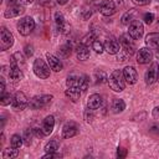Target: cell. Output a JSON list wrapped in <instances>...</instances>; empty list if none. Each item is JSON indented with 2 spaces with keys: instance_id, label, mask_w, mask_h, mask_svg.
Returning a JSON list of instances; mask_svg holds the SVG:
<instances>
[{
  "instance_id": "4dcf8cb0",
  "label": "cell",
  "mask_w": 159,
  "mask_h": 159,
  "mask_svg": "<svg viewBox=\"0 0 159 159\" xmlns=\"http://www.w3.org/2000/svg\"><path fill=\"white\" fill-rule=\"evenodd\" d=\"M89 86V78L87 75H81V78H80V86L78 88L82 91V92H86L87 88Z\"/></svg>"
},
{
  "instance_id": "d4e9b609",
  "label": "cell",
  "mask_w": 159,
  "mask_h": 159,
  "mask_svg": "<svg viewBox=\"0 0 159 159\" xmlns=\"http://www.w3.org/2000/svg\"><path fill=\"white\" fill-rule=\"evenodd\" d=\"M125 109V103L120 98H114L112 102V111L113 113H122Z\"/></svg>"
},
{
  "instance_id": "e0dca14e",
  "label": "cell",
  "mask_w": 159,
  "mask_h": 159,
  "mask_svg": "<svg viewBox=\"0 0 159 159\" xmlns=\"http://www.w3.org/2000/svg\"><path fill=\"white\" fill-rule=\"evenodd\" d=\"M77 133H78V128H77V125H76L73 122L66 123V124L63 125V128H62V137L66 138V139L75 137Z\"/></svg>"
},
{
  "instance_id": "7bdbcfd3",
  "label": "cell",
  "mask_w": 159,
  "mask_h": 159,
  "mask_svg": "<svg viewBox=\"0 0 159 159\" xmlns=\"http://www.w3.org/2000/svg\"><path fill=\"white\" fill-rule=\"evenodd\" d=\"M25 52H26V56H27V57L32 56V53H34L32 46H31V45H26V46H25Z\"/></svg>"
},
{
  "instance_id": "60d3db41",
  "label": "cell",
  "mask_w": 159,
  "mask_h": 159,
  "mask_svg": "<svg viewBox=\"0 0 159 159\" xmlns=\"http://www.w3.org/2000/svg\"><path fill=\"white\" fill-rule=\"evenodd\" d=\"M135 5H139V6H144V5H148L152 0H132Z\"/></svg>"
},
{
  "instance_id": "7402d4cb",
  "label": "cell",
  "mask_w": 159,
  "mask_h": 159,
  "mask_svg": "<svg viewBox=\"0 0 159 159\" xmlns=\"http://www.w3.org/2000/svg\"><path fill=\"white\" fill-rule=\"evenodd\" d=\"M76 56H77V58L80 61H86L89 57V48H88V46H86L83 43H80L76 47Z\"/></svg>"
},
{
  "instance_id": "484cf974",
  "label": "cell",
  "mask_w": 159,
  "mask_h": 159,
  "mask_svg": "<svg viewBox=\"0 0 159 159\" xmlns=\"http://www.w3.org/2000/svg\"><path fill=\"white\" fill-rule=\"evenodd\" d=\"M80 78H81V75H76V73H71L67 76V80H66V84L67 87H78L80 86Z\"/></svg>"
},
{
  "instance_id": "f1b7e54d",
  "label": "cell",
  "mask_w": 159,
  "mask_h": 159,
  "mask_svg": "<svg viewBox=\"0 0 159 159\" xmlns=\"http://www.w3.org/2000/svg\"><path fill=\"white\" fill-rule=\"evenodd\" d=\"M22 143H24L22 137H20L19 134H14V135L11 137V139H10V145H11L12 148H16V149H19V148L22 145Z\"/></svg>"
},
{
  "instance_id": "7dc6e473",
  "label": "cell",
  "mask_w": 159,
  "mask_h": 159,
  "mask_svg": "<svg viewBox=\"0 0 159 159\" xmlns=\"http://www.w3.org/2000/svg\"><path fill=\"white\" fill-rule=\"evenodd\" d=\"M32 1H34V0H24V2H29V4L32 2Z\"/></svg>"
},
{
  "instance_id": "44dd1931",
  "label": "cell",
  "mask_w": 159,
  "mask_h": 159,
  "mask_svg": "<svg viewBox=\"0 0 159 159\" xmlns=\"http://www.w3.org/2000/svg\"><path fill=\"white\" fill-rule=\"evenodd\" d=\"M53 127H55V117H53V116H47V117L43 119L42 127H41L42 130H43V133H45V135L51 134L52 130H53Z\"/></svg>"
},
{
  "instance_id": "ffe728a7",
  "label": "cell",
  "mask_w": 159,
  "mask_h": 159,
  "mask_svg": "<svg viewBox=\"0 0 159 159\" xmlns=\"http://www.w3.org/2000/svg\"><path fill=\"white\" fill-rule=\"evenodd\" d=\"M102 102H103L102 97L98 93H93V94L89 96V98L87 101V108L94 111V109H97V108H99L102 106Z\"/></svg>"
},
{
  "instance_id": "2e32d148",
  "label": "cell",
  "mask_w": 159,
  "mask_h": 159,
  "mask_svg": "<svg viewBox=\"0 0 159 159\" xmlns=\"http://www.w3.org/2000/svg\"><path fill=\"white\" fill-rule=\"evenodd\" d=\"M144 80L147 84H153L158 80V63H152L149 70L145 72Z\"/></svg>"
},
{
  "instance_id": "ba28073f",
  "label": "cell",
  "mask_w": 159,
  "mask_h": 159,
  "mask_svg": "<svg viewBox=\"0 0 159 159\" xmlns=\"http://www.w3.org/2000/svg\"><path fill=\"white\" fill-rule=\"evenodd\" d=\"M11 106H12V108H14L15 111H22V109H25V107L29 106V102H27V98H26L25 93L21 92V91L16 92V93L14 94Z\"/></svg>"
},
{
  "instance_id": "5bb4252c",
  "label": "cell",
  "mask_w": 159,
  "mask_h": 159,
  "mask_svg": "<svg viewBox=\"0 0 159 159\" xmlns=\"http://www.w3.org/2000/svg\"><path fill=\"white\" fill-rule=\"evenodd\" d=\"M9 78L16 83L19 82L21 78H22V71H21V67L19 65H16L15 62L10 61V71H9Z\"/></svg>"
},
{
  "instance_id": "ab89813d",
  "label": "cell",
  "mask_w": 159,
  "mask_h": 159,
  "mask_svg": "<svg viewBox=\"0 0 159 159\" xmlns=\"http://www.w3.org/2000/svg\"><path fill=\"white\" fill-rule=\"evenodd\" d=\"M32 130H34V134H35L36 137H39V138H42V137H45V133H43L42 128H34Z\"/></svg>"
},
{
  "instance_id": "d590c367",
  "label": "cell",
  "mask_w": 159,
  "mask_h": 159,
  "mask_svg": "<svg viewBox=\"0 0 159 159\" xmlns=\"http://www.w3.org/2000/svg\"><path fill=\"white\" fill-rule=\"evenodd\" d=\"M96 40V36H94V34L93 32H89L88 35H86L83 39H82V41H81V43H83V45H86V46H88L89 43L92 45V42Z\"/></svg>"
},
{
  "instance_id": "681fc988",
  "label": "cell",
  "mask_w": 159,
  "mask_h": 159,
  "mask_svg": "<svg viewBox=\"0 0 159 159\" xmlns=\"http://www.w3.org/2000/svg\"><path fill=\"white\" fill-rule=\"evenodd\" d=\"M158 80H159V66H158Z\"/></svg>"
},
{
  "instance_id": "52a82bcc",
  "label": "cell",
  "mask_w": 159,
  "mask_h": 159,
  "mask_svg": "<svg viewBox=\"0 0 159 159\" xmlns=\"http://www.w3.org/2000/svg\"><path fill=\"white\" fill-rule=\"evenodd\" d=\"M119 43H120V50L125 52L129 57L135 52V45L133 42V39L129 35H122L119 37Z\"/></svg>"
},
{
  "instance_id": "5b68a950",
  "label": "cell",
  "mask_w": 159,
  "mask_h": 159,
  "mask_svg": "<svg viewBox=\"0 0 159 159\" xmlns=\"http://www.w3.org/2000/svg\"><path fill=\"white\" fill-rule=\"evenodd\" d=\"M144 34V25L140 20H134L128 25V35L133 39V40H139L142 39Z\"/></svg>"
},
{
  "instance_id": "8fae6325",
  "label": "cell",
  "mask_w": 159,
  "mask_h": 159,
  "mask_svg": "<svg viewBox=\"0 0 159 159\" xmlns=\"http://www.w3.org/2000/svg\"><path fill=\"white\" fill-rule=\"evenodd\" d=\"M55 24H56V27H57L58 32L67 34L70 31V24L66 21V19L63 17V15L61 12H58V11L55 14Z\"/></svg>"
},
{
  "instance_id": "f6af8a7d",
  "label": "cell",
  "mask_w": 159,
  "mask_h": 159,
  "mask_svg": "<svg viewBox=\"0 0 159 159\" xmlns=\"http://www.w3.org/2000/svg\"><path fill=\"white\" fill-rule=\"evenodd\" d=\"M91 15H92V11L89 10V11H87V12H86V14L83 15V19H88V17H89Z\"/></svg>"
},
{
  "instance_id": "f35d334b",
  "label": "cell",
  "mask_w": 159,
  "mask_h": 159,
  "mask_svg": "<svg viewBox=\"0 0 159 159\" xmlns=\"http://www.w3.org/2000/svg\"><path fill=\"white\" fill-rule=\"evenodd\" d=\"M125 155H127V149L119 147V148L117 149V157H118V158H124Z\"/></svg>"
},
{
  "instance_id": "cb8c5ba5",
  "label": "cell",
  "mask_w": 159,
  "mask_h": 159,
  "mask_svg": "<svg viewBox=\"0 0 159 159\" xmlns=\"http://www.w3.org/2000/svg\"><path fill=\"white\" fill-rule=\"evenodd\" d=\"M137 14H138V11H137L135 9H132V10H129V11H127V12L122 16V24H123V25H129L132 21L135 20Z\"/></svg>"
},
{
  "instance_id": "e575fe53",
  "label": "cell",
  "mask_w": 159,
  "mask_h": 159,
  "mask_svg": "<svg viewBox=\"0 0 159 159\" xmlns=\"http://www.w3.org/2000/svg\"><path fill=\"white\" fill-rule=\"evenodd\" d=\"M92 50H94L97 53H102L104 51V45L99 40H94L92 42Z\"/></svg>"
},
{
  "instance_id": "4316f807",
  "label": "cell",
  "mask_w": 159,
  "mask_h": 159,
  "mask_svg": "<svg viewBox=\"0 0 159 159\" xmlns=\"http://www.w3.org/2000/svg\"><path fill=\"white\" fill-rule=\"evenodd\" d=\"M19 155V149H16V148H6V149H4L2 150V154H1V157L4 158V159H12V158H16Z\"/></svg>"
},
{
  "instance_id": "74e56055",
  "label": "cell",
  "mask_w": 159,
  "mask_h": 159,
  "mask_svg": "<svg viewBox=\"0 0 159 159\" xmlns=\"http://www.w3.org/2000/svg\"><path fill=\"white\" fill-rule=\"evenodd\" d=\"M92 111H93V109L87 108V109H86V112H84V120H86L87 123L92 122V119H93V112H92Z\"/></svg>"
},
{
  "instance_id": "ac0fdd59",
  "label": "cell",
  "mask_w": 159,
  "mask_h": 159,
  "mask_svg": "<svg viewBox=\"0 0 159 159\" xmlns=\"http://www.w3.org/2000/svg\"><path fill=\"white\" fill-rule=\"evenodd\" d=\"M104 51L109 55H116L120 51V43L117 40H107L104 42Z\"/></svg>"
},
{
  "instance_id": "f546056e",
  "label": "cell",
  "mask_w": 159,
  "mask_h": 159,
  "mask_svg": "<svg viewBox=\"0 0 159 159\" xmlns=\"http://www.w3.org/2000/svg\"><path fill=\"white\" fill-rule=\"evenodd\" d=\"M71 52H72V48L70 45H63L58 48V55L62 58H67L68 56H71Z\"/></svg>"
},
{
  "instance_id": "b9f144b4",
  "label": "cell",
  "mask_w": 159,
  "mask_h": 159,
  "mask_svg": "<svg viewBox=\"0 0 159 159\" xmlns=\"http://www.w3.org/2000/svg\"><path fill=\"white\" fill-rule=\"evenodd\" d=\"M61 155L60 154H56V152L55 153H46L45 155H42V159H47V158H60Z\"/></svg>"
},
{
  "instance_id": "7a4b0ae2",
  "label": "cell",
  "mask_w": 159,
  "mask_h": 159,
  "mask_svg": "<svg viewBox=\"0 0 159 159\" xmlns=\"http://www.w3.org/2000/svg\"><path fill=\"white\" fill-rule=\"evenodd\" d=\"M35 29V20L31 16H25L17 21V31L22 36L30 35Z\"/></svg>"
},
{
  "instance_id": "8992f818",
  "label": "cell",
  "mask_w": 159,
  "mask_h": 159,
  "mask_svg": "<svg viewBox=\"0 0 159 159\" xmlns=\"http://www.w3.org/2000/svg\"><path fill=\"white\" fill-rule=\"evenodd\" d=\"M12 45H14V36H12V34L6 27L2 26L1 30H0V50L1 51H6Z\"/></svg>"
},
{
  "instance_id": "9a60e30c",
  "label": "cell",
  "mask_w": 159,
  "mask_h": 159,
  "mask_svg": "<svg viewBox=\"0 0 159 159\" xmlns=\"http://www.w3.org/2000/svg\"><path fill=\"white\" fill-rule=\"evenodd\" d=\"M123 76H124V80L128 84H134L138 80V73H137V70L133 67V66H127L124 70H123Z\"/></svg>"
},
{
  "instance_id": "1f68e13d",
  "label": "cell",
  "mask_w": 159,
  "mask_h": 159,
  "mask_svg": "<svg viewBox=\"0 0 159 159\" xmlns=\"http://www.w3.org/2000/svg\"><path fill=\"white\" fill-rule=\"evenodd\" d=\"M32 137H34V130H32V129H25V130H24L22 140H24L25 145H30V144H31Z\"/></svg>"
},
{
  "instance_id": "277c9868",
  "label": "cell",
  "mask_w": 159,
  "mask_h": 159,
  "mask_svg": "<svg viewBox=\"0 0 159 159\" xmlns=\"http://www.w3.org/2000/svg\"><path fill=\"white\" fill-rule=\"evenodd\" d=\"M53 99L52 94H41V96H35L29 101V107L31 109H40L46 107L47 104L51 103V101Z\"/></svg>"
},
{
  "instance_id": "d6986e66",
  "label": "cell",
  "mask_w": 159,
  "mask_h": 159,
  "mask_svg": "<svg viewBox=\"0 0 159 159\" xmlns=\"http://www.w3.org/2000/svg\"><path fill=\"white\" fill-rule=\"evenodd\" d=\"M145 45L149 48L157 50L159 47V32H150L145 37Z\"/></svg>"
},
{
  "instance_id": "836d02e7",
  "label": "cell",
  "mask_w": 159,
  "mask_h": 159,
  "mask_svg": "<svg viewBox=\"0 0 159 159\" xmlns=\"http://www.w3.org/2000/svg\"><path fill=\"white\" fill-rule=\"evenodd\" d=\"M12 96L10 93H1V97H0V103L1 106H7V104H11L12 103Z\"/></svg>"
},
{
  "instance_id": "ee69618b",
  "label": "cell",
  "mask_w": 159,
  "mask_h": 159,
  "mask_svg": "<svg viewBox=\"0 0 159 159\" xmlns=\"http://www.w3.org/2000/svg\"><path fill=\"white\" fill-rule=\"evenodd\" d=\"M0 92H1V93H4V92H5V81H4V78H1V87H0Z\"/></svg>"
},
{
  "instance_id": "6da1fadb",
  "label": "cell",
  "mask_w": 159,
  "mask_h": 159,
  "mask_svg": "<svg viewBox=\"0 0 159 159\" xmlns=\"http://www.w3.org/2000/svg\"><path fill=\"white\" fill-rule=\"evenodd\" d=\"M107 82H108L109 88L113 89L114 92H122L125 87V83H127L124 80V76H123V71H120V70L112 71Z\"/></svg>"
},
{
  "instance_id": "603a6c76",
  "label": "cell",
  "mask_w": 159,
  "mask_h": 159,
  "mask_svg": "<svg viewBox=\"0 0 159 159\" xmlns=\"http://www.w3.org/2000/svg\"><path fill=\"white\" fill-rule=\"evenodd\" d=\"M81 93L82 91L78 88V87H67L65 94L72 101V102H77L80 98H81Z\"/></svg>"
},
{
  "instance_id": "4fadbf2b",
  "label": "cell",
  "mask_w": 159,
  "mask_h": 159,
  "mask_svg": "<svg viewBox=\"0 0 159 159\" xmlns=\"http://www.w3.org/2000/svg\"><path fill=\"white\" fill-rule=\"evenodd\" d=\"M46 58H47V63H48L51 70H53L55 72L62 71L63 65H62V62H61V60L58 57H56L55 55H52L50 52H46Z\"/></svg>"
},
{
  "instance_id": "83f0119b",
  "label": "cell",
  "mask_w": 159,
  "mask_h": 159,
  "mask_svg": "<svg viewBox=\"0 0 159 159\" xmlns=\"http://www.w3.org/2000/svg\"><path fill=\"white\" fill-rule=\"evenodd\" d=\"M58 148H60V143L57 140H50L45 145V152L46 153H55L58 150Z\"/></svg>"
},
{
  "instance_id": "9c48e42d",
  "label": "cell",
  "mask_w": 159,
  "mask_h": 159,
  "mask_svg": "<svg viewBox=\"0 0 159 159\" xmlns=\"http://www.w3.org/2000/svg\"><path fill=\"white\" fill-rule=\"evenodd\" d=\"M152 58H153V52L149 47H142L137 52V62L140 65L149 63L152 61Z\"/></svg>"
},
{
  "instance_id": "30bf717a",
  "label": "cell",
  "mask_w": 159,
  "mask_h": 159,
  "mask_svg": "<svg viewBox=\"0 0 159 159\" xmlns=\"http://www.w3.org/2000/svg\"><path fill=\"white\" fill-rule=\"evenodd\" d=\"M99 12L104 16H111L116 12V4L113 0H102L98 7Z\"/></svg>"
},
{
  "instance_id": "3957f363",
  "label": "cell",
  "mask_w": 159,
  "mask_h": 159,
  "mask_svg": "<svg viewBox=\"0 0 159 159\" xmlns=\"http://www.w3.org/2000/svg\"><path fill=\"white\" fill-rule=\"evenodd\" d=\"M32 70H34V73L39 77V78H48L50 77V66H47V63L42 60V58H36L35 62H34V66H32Z\"/></svg>"
},
{
  "instance_id": "d6a6232c",
  "label": "cell",
  "mask_w": 159,
  "mask_h": 159,
  "mask_svg": "<svg viewBox=\"0 0 159 159\" xmlns=\"http://www.w3.org/2000/svg\"><path fill=\"white\" fill-rule=\"evenodd\" d=\"M94 80H96V83H103V82H106V81L108 80V77H107L106 72L97 70V71L94 72Z\"/></svg>"
},
{
  "instance_id": "c3c4849f",
  "label": "cell",
  "mask_w": 159,
  "mask_h": 159,
  "mask_svg": "<svg viewBox=\"0 0 159 159\" xmlns=\"http://www.w3.org/2000/svg\"><path fill=\"white\" fill-rule=\"evenodd\" d=\"M157 57H159V47L157 48Z\"/></svg>"
},
{
  "instance_id": "8d00e7d4",
  "label": "cell",
  "mask_w": 159,
  "mask_h": 159,
  "mask_svg": "<svg viewBox=\"0 0 159 159\" xmlns=\"http://www.w3.org/2000/svg\"><path fill=\"white\" fill-rule=\"evenodd\" d=\"M143 20L147 25H150L153 21H154V14L153 12H147L143 15Z\"/></svg>"
},
{
  "instance_id": "7c38bea8",
  "label": "cell",
  "mask_w": 159,
  "mask_h": 159,
  "mask_svg": "<svg viewBox=\"0 0 159 159\" xmlns=\"http://www.w3.org/2000/svg\"><path fill=\"white\" fill-rule=\"evenodd\" d=\"M24 11H25L24 5L14 4V5H9V7L4 11V16H5L6 19H11V17L20 16L21 14H24Z\"/></svg>"
},
{
  "instance_id": "bcb514c9",
  "label": "cell",
  "mask_w": 159,
  "mask_h": 159,
  "mask_svg": "<svg viewBox=\"0 0 159 159\" xmlns=\"http://www.w3.org/2000/svg\"><path fill=\"white\" fill-rule=\"evenodd\" d=\"M56 1H57V4H60V5H65L68 0H56Z\"/></svg>"
}]
</instances>
